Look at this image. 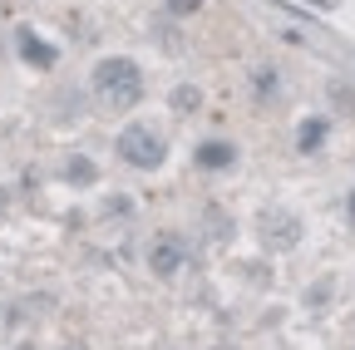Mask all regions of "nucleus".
Here are the masks:
<instances>
[{
	"label": "nucleus",
	"mask_w": 355,
	"mask_h": 350,
	"mask_svg": "<svg viewBox=\"0 0 355 350\" xmlns=\"http://www.w3.org/2000/svg\"><path fill=\"white\" fill-rule=\"evenodd\" d=\"M198 6H202V0H168V10H173V15H193Z\"/></svg>",
	"instance_id": "nucleus-9"
},
{
	"label": "nucleus",
	"mask_w": 355,
	"mask_h": 350,
	"mask_svg": "<svg viewBox=\"0 0 355 350\" xmlns=\"http://www.w3.org/2000/svg\"><path fill=\"white\" fill-rule=\"evenodd\" d=\"M178 267H183V242H178V237H163V242H153V247H148V272L173 277Z\"/></svg>",
	"instance_id": "nucleus-4"
},
{
	"label": "nucleus",
	"mask_w": 355,
	"mask_h": 350,
	"mask_svg": "<svg viewBox=\"0 0 355 350\" xmlns=\"http://www.w3.org/2000/svg\"><path fill=\"white\" fill-rule=\"evenodd\" d=\"M94 94L109 104V109H133L144 99V74H139V64L133 60H123V55H114V60H99V69H94Z\"/></svg>",
	"instance_id": "nucleus-1"
},
{
	"label": "nucleus",
	"mask_w": 355,
	"mask_h": 350,
	"mask_svg": "<svg viewBox=\"0 0 355 350\" xmlns=\"http://www.w3.org/2000/svg\"><path fill=\"white\" fill-rule=\"evenodd\" d=\"M69 178L74 183H94V163H69Z\"/></svg>",
	"instance_id": "nucleus-8"
},
{
	"label": "nucleus",
	"mask_w": 355,
	"mask_h": 350,
	"mask_svg": "<svg viewBox=\"0 0 355 350\" xmlns=\"http://www.w3.org/2000/svg\"><path fill=\"white\" fill-rule=\"evenodd\" d=\"M296 237H301V222H296L291 212H266V217H261V242L272 247V252L296 247Z\"/></svg>",
	"instance_id": "nucleus-3"
},
{
	"label": "nucleus",
	"mask_w": 355,
	"mask_h": 350,
	"mask_svg": "<svg viewBox=\"0 0 355 350\" xmlns=\"http://www.w3.org/2000/svg\"><path fill=\"white\" fill-rule=\"evenodd\" d=\"M321 139H326V119H306V123H301V134H296L301 153H311V148H316Z\"/></svg>",
	"instance_id": "nucleus-6"
},
{
	"label": "nucleus",
	"mask_w": 355,
	"mask_h": 350,
	"mask_svg": "<svg viewBox=\"0 0 355 350\" xmlns=\"http://www.w3.org/2000/svg\"><path fill=\"white\" fill-rule=\"evenodd\" d=\"M198 163L202 168H227L232 163V143H202L198 148Z\"/></svg>",
	"instance_id": "nucleus-5"
},
{
	"label": "nucleus",
	"mask_w": 355,
	"mask_h": 350,
	"mask_svg": "<svg viewBox=\"0 0 355 350\" xmlns=\"http://www.w3.org/2000/svg\"><path fill=\"white\" fill-rule=\"evenodd\" d=\"M119 158L123 163H133V168H163V158H168V148H163V139L153 134V128H144V123H128L123 134H119Z\"/></svg>",
	"instance_id": "nucleus-2"
},
{
	"label": "nucleus",
	"mask_w": 355,
	"mask_h": 350,
	"mask_svg": "<svg viewBox=\"0 0 355 350\" xmlns=\"http://www.w3.org/2000/svg\"><path fill=\"white\" fill-rule=\"evenodd\" d=\"M198 104H202L198 89H178V94H173V109H198Z\"/></svg>",
	"instance_id": "nucleus-7"
},
{
	"label": "nucleus",
	"mask_w": 355,
	"mask_h": 350,
	"mask_svg": "<svg viewBox=\"0 0 355 350\" xmlns=\"http://www.w3.org/2000/svg\"><path fill=\"white\" fill-rule=\"evenodd\" d=\"M350 217H355V193H350Z\"/></svg>",
	"instance_id": "nucleus-10"
}]
</instances>
